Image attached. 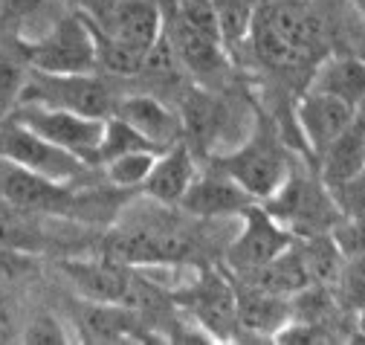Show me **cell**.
Here are the masks:
<instances>
[{
	"label": "cell",
	"mask_w": 365,
	"mask_h": 345,
	"mask_svg": "<svg viewBox=\"0 0 365 345\" xmlns=\"http://www.w3.org/2000/svg\"><path fill=\"white\" fill-rule=\"evenodd\" d=\"M113 116L125 119L133 131H140L157 151L174 145L177 140H182V122L180 113L165 105L160 96L151 93H125L116 99Z\"/></svg>",
	"instance_id": "cell-16"
},
{
	"label": "cell",
	"mask_w": 365,
	"mask_h": 345,
	"mask_svg": "<svg viewBox=\"0 0 365 345\" xmlns=\"http://www.w3.org/2000/svg\"><path fill=\"white\" fill-rule=\"evenodd\" d=\"M116 93L105 73H38L29 70L26 81L21 88L18 105H47V108H61L84 116H110L116 108Z\"/></svg>",
	"instance_id": "cell-4"
},
{
	"label": "cell",
	"mask_w": 365,
	"mask_h": 345,
	"mask_svg": "<svg viewBox=\"0 0 365 345\" xmlns=\"http://www.w3.org/2000/svg\"><path fill=\"white\" fill-rule=\"evenodd\" d=\"M276 218L296 235H325L331 224L339 218V212L331 200L328 186L319 175H302L290 168L284 183L272 192L267 200H261Z\"/></svg>",
	"instance_id": "cell-6"
},
{
	"label": "cell",
	"mask_w": 365,
	"mask_h": 345,
	"mask_svg": "<svg viewBox=\"0 0 365 345\" xmlns=\"http://www.w3.org/2000/svg\"><path fill=\"white\" fill-rule=\"evenodd\" d=\"M73 287L87 302H108V305L130 308V299L140 282V273L133 267L113 262V258H61L58 264Z\"/></svg>",
	"instance_id": "cell-12"
},
{
	"label": "cell",
	"mask_w": 365,
	"mask_h": 345,
	"mask_svg": "<svg viewBox=\"0 0 365 345\" xmlns=\"http://www.w3.org/2000/svg\"><path fill=\"white\" fill-rule=\"evenodd\" d=\"M235 299H238V334H252L258 339H276L279 331L293 319L290 296L267 293V290L235 282Z\"/></svg>",
	"instance_id": "cell-17"
},
{
	"label": "cell",
	"mask_w": 365,
	"mask_h": 345,
	"mask_svg": "<svg viewBox=\"0 0 365 345\" xmlns=\"http://www.w3.org/2000/svg\"><path fill=\"white\" fill-rule=\"evenodd\" d=\"M351 4H354V6H356V12L365 18V0H351Z\"/></svg>",
	"instance_id": "cell-31"
},
{
	"label": "cell",
	"mask_w": 365,
	"mask_h": 345,
	"mask_svg": "<svg viewBox=\"0 0 365 345\" xmlns=\"http://www.w3.org/2000/svg\"><path fill=\"white\" fill-rule=\"evenodd\" d=\"M215 165H220L252 200H267L290 175V154L272 125L269 116L255 113L250 134L230 151L209 154Z\"/></svg>",
	"instance_id": "cell-1"
},
{
	"label": "cell",
	"mask_w": 365,
	"mask_h": 345,
	"mask_svg": "<svg viewBox=\"0 0 365 345\" xmlns=\"http://www.w3.org/2000/svg\"><path fill=\"white\" fill-rule=\"evenodd\" d=\"M223 105L217 102V93L200 88H195L182 99V110H180V122H182V140L189 143V148L195 151V157H209L215 154V143L220 137L223 128Z\"/></svg>",
	"instance_id": "cell-19"
},
{
	"label": "cell",
	"mask_w": 365,
	"mask_h": 345,
	"mask_svg": "<svg viewBox=\"0 0 365 345\" xmlns=\"http://www.w3.org/2000/svg\"><path fill=\"white\" fill-rule=\"evenodd\" d=\"M307 91L328 93L359 108L365 102V61L345 53H325L307 76Z\"/></svg>",
	"instance_id": "cell-18"
},
{
	"label": "cell",
	"mask_w": 365,
	"mask_h": 345,
	"mask_svg": "<svg viewBox=\"0 0 365 345\" xmlns=\"http://www.w3.org/2000/svg\"><path fill=\"white\" fill-rule=\"evenodd\" d=\"M26 73L29 67L12 41H0V119H6L18 108V96L26 81Z\"/></svg>",
	"instance_id": "cell-24"
},
{
	"label": "cell",
	"mask_w": 365,
	"mask_h": 345,
	"mask_svg": "<svg viewBox=\"0 0 365 345\" xmlns=\"http://www.w3.org/2000/svg\"><path fill=\"white\" fill-rule=\"evenodd\" d=\"M140 148H148V151H157L140 131H133V128L119 119V116H105V128H102V143H99V151H96V168L110 160V157H119L125 151H140Z\"/></svg>",
	"instance_id": "cell-25"
},
{
	"label": "cell",
	"mask_w": 365,
	"mask_h": 345,
	"mask_svg": "<svg viewBox=\"0 0 365 345\" xmlns=\"http://www.w3.org/2000/svg\"><path fill=\"white\" fill-rule=\"evenodd\" d=\"M9 116L24 122L26 128H32V131L47 143L78 157L90 168H96V151L102 143L105 119L61 110V108H47V105H18Z\"/></svg>",
	"instance_id": "cell-8"
},
{
	"label": "cell",
	"mask_w": 365,
	"mask_h": 345,
	"mask_svg": "<svg viewBox=\"0 0 365 345\" xmlns=\"http://www.w3.org/2000/svg\"><path fill=\"white\" fill-rule=\"evenodd\" d=\"M15 50L24 56L29 70L38 73H99V56H96V35L90 26V18L81 12H64L58 15L47 29L38 35L12 41Z\"/></svg>",
	"instance_id": "cell-2"
},
{
	"label": "cell",
	"mask_w": 365,
	"mask_h": 345,
	"mask_svg": "<svg viewBox=\"0 0 365 345\" xmlns=\"http://www.w3.org/2000/svg\"><path fill=\"white\" fill-rule=\"evenodd\" d=\"M197 157L195 151L189 148L186 140H177L174 145L163 148L148 171V177L143 180L140 192L151 200V203H160V206H171L177 209L180 197L186 195V189L192 186L195 175H197Z\"/></svg>",
	"instance_id": "cell-15"
},
{
	"label": "cell",
	"mask_w": 365,
	"mask_h": 345,
	"mask_svg": "<svg viewBox=\"0 0 365 345\" xmlns=\"http://www.w3.org/2000/svg\"><path fill=\"white\" fill-rule=\"evenodd\" d=\"M354 116H356V108L345 105L336 96L319 93V91L302 93V99L296 102V125L313 163L354 122Z\"/></svg>",
	"instance_id": "cell-14"
},
{
	"label": "cell",
	"mask_w": 365,
	"mask_h": 345,
	"mask_svg": "<svg viewBox=\"0 0 365 345\" xmlns=\"http://www.w3.org/2000/svg\"><path fill=\"white\" fill-rule=\"evenodd\" d=\"M73 336L53 314H38L24 331V342H35V345H64Z\"/></svg>",
	"instance_id": "cell-29"
},
{
	"label": "cell",
	"mask_w": 365,
	"mask_h": 345,
	"mask_svg": "<svg viewBox=\"0 0 365 345\" xmlns=\"http://www.w3.org/2000/svg\"><path fill=\"white\" fill-rule=\"evenodd\" d=\"M365 165V119L356 110L354 122L316 157V175L325 186H334Z\"/></svg>",
	"instance_id": "cell-20"
},
{
	"label": "cell",
	"mask_w": 365,
	"mask_h": 345,
	"mask_svg": "<svg viewBox=\"0 0 365 345\" xmlns=\"http://www.w3.org/2000/svg\"><path fill=\"white\" fill-rule=\"evenodd\" d=\"M328 192L339 215H362L365 212V165L356 168L345 180L328 186Z\"/></svg>",
	"instance_id": "cell-28"
},
{
	"label": "cell",
	"mask_w": 365,
	"mask_h": 345,
	"mask_svg": "<svg viewBox=\"0 0 365 345\" xmlns=\"http://www.w3.org/2000/svg\"><path fill=\"white\" fill-rule=\"evenodd\" d=\"M334 284L342 305L356 316H362L365 314V252L354 258H342V267Z\"/></svg>",
	"instance_id": "cell-26"
},
{
	"label": "cell",
	"mask_w": 365,
	"mask_h": 345,
	"mask_svg": "<svg viewBox=\"0 0 365 345\" xmlns=\"http://www.w3.org/2000/svg\"><path fill=\"white\" fill-rule=\"evenodd\" d=\"M113 44L148 58L163 38V0H105L99 15H87Z\"/></svg>",
	"instance_id": "cell-10"
},
{
	"label": "cell",
	"mask_w": 365,
	"mask_h": 345,
	"mask_svg": "<svg viewBox=\"0 0 365 345\" xmlns=\"http://www.w3.org/2000/svg\"><path fill=\"white\" fill-rule=\"evenodd\" d=\"M328 238L334 241L342 258H354L365 252V212L362 215H339L331 224Z\"/></svg>",
	"instance_id": "cell-27"
},
{
	"label": "cell",
	"mask_w": 365,
	"mask_h": 345,
	"mask_svg": "<svg viewBox=\"0 0 365 345\" xmlns=\"http://www.w3.org/2000/svg\"><path fill=\"white\" fill-rule=\"evenodd\" d=\"M157 154L160 151L140 148V151H125L119 157H110V160H105L99 165L102 180L110 183L113 189H122V192H140V186L148 177V171H151Z\"/></svg>",
	"instance_id": "cell-23"
},
{
	"label": "cell",
	"mask_w": 365,
	"mask_h": 345,
	"mask_svg": "<svg viewBox=\"0 0 365 345\" xmlns=\"http://www.w3.org/2000/svg\"><path fill=\"white\" fill-rule=\"evenodd\" d=\"M64 224L67 218L32 212V209H24L18 203H9L0 197V249L4 252H15V255L64 252L70 244L61 235Z\"/></svg>",
	"instance_id": "cell-11"
},
{
	"label": "cell",
	"mask_w": 365,
	"mask_h": 345,
	"mask_svg": "<svg viewBox=\"0 0 365 345\" xmlns=\"http://www.w3.org/2000/svg\"><path fill=\"white\" fill-rule=\"evenodd\" d=\"M58 15L50 0H0V41H21L47 29Z\"/></svg>",
	"instance_id": "cell-21"
},
{
	"label": "cell",
	"mask_w": 365,
	"mask_h": 345,
	"mask_svg": "<svg viewBox=\"0 0 365 345\" xmlns=\"http://www.w3.org/2000/svg\"><path fill=\"white\" fill-rule=\"evenodd\" d=\"M250 203L252 197L220 165L209 160V165H197V175L186 189V195L180 197L177 209L197 221H217V218H238Z\"/></svg>",
	"instance_id": "cell-13"
},
{
	"label": "cell",
	"mask_w": 365,
	"mask_h": 345,
	"mask_svg": "<svg viewBox=\"0 0 365 345\" xmlns=\"http://www.w3.org/2000/svg\"><path fill=\"white\" fill-rule=\"evenodd\" d=\"M296 235L272 215L261 200H252L238 215V232L226 247V267L232 273H250L282 255Z\"/></svg>",
	"instance_id": "cell-9"
},
{
	"label": "cell",
	"mask_w": 365,
	"mask_h": 345,
	"mask_svg": "<svg viewBox=\"0 0 365 345\" xmlns=\"http://www.w3.org/2000/svg\"><path fill=\"white\" fill-rule=\"evenodd\" d=\"M195 252V238L168 215L136 218L105 241V255L128 267H160V264H186Z\"/></svg>",
	"instance_id": "cell-3"
},
{
	"label": "cell",
	"mask_w": 365,
	"mask_h": 345,
	"mask_svg": "<svg viewBox=\"0 0 365 345\" xmlns=\"http://www.w3.org/2000/svg\"><path fill=\"white\" fill-rule=\"evenodd\" d=\"M0 160L61 183H84L90 171L87 163L38 137L32 128H26L12 116L0 119Z\"/></svg>",
	"instance_id": "cell-7"
},
{
	"label": "cell",
	"mask_w": 365,
	"mask_h": 345,
	"mask_svg": "<svg viewBox=\"0 0 365 345\" xmlns=\"http://www.w3.org/2000/svg\"><path fill=\"white\" fill-rule=\"evenodd\" d=\"M359 325H362V331H365V314H362V316H359Z\"/></svg>",
	"instance_id": "cell-32"
},
{
	"label": "cell",
	"mask_w": 365,
	"mask_h": 345,
	"mask_svg": "<svg viewBox=\"0 0 365 345\" xmlns=\"http://www.w3.org/2000/svg\"><path fill=\"white\" fill-rule=\"evenodd\" d=\"M64 4L73 12H81V15H99V9L105 6V0H64Z\"/></svg>",
	"instance_id": "cell-30"
},
{
	"label": "cell",
	"mask_w": 365,
	"mask_h": 345,
	"mask_svg": "<svg viewBox=\"0 0 365 345\" xmlns=\"http://www.w3.org/2000/svg\"><path fill=\"white\" fill-rule=\"evenodd\" d=\"M168 296L209 339H238V299L230 276L220 270H192V276Z\"/></svg>",
	"instance_id": "cell-5"
},
{
	"label": "cell",
	"mask_w": 365,
	"mask_h": 345,
	"mask_svg": "<svg viewBox=\"0 0 365 345\" xmlns=\"http://www.w3.org/2000/svg\"><path fill=\"white\" fill-rule=\"evenodd\" d=\"M215 6V18H217V29H220V41L230 58L235 61L238 50H244L255 12H258V0H212Z\"/></svg>",
	"instance_id": "cell-22"
}]
</instances>
